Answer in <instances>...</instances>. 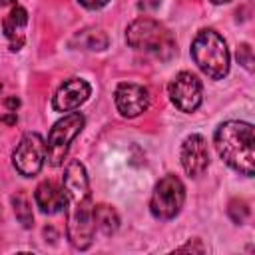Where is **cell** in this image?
Returning a JSON list of instances; mask_svg holds the SVG:
<instances>
[{"mask_svg": "<svg viewBox=\"0 0 255 255\" xmlns=\"http://www.w3.org/2000/svg\"><path fill=\"white\" fill-rule=\"evenodd\" d=\"M64 209H66V233L74 249H88L94 241V201L90 195V183L86 167L80 161H70L62 179Z\"/></svg>", "mask_w": 255, "mask_h": 255, "instance_id": "obj_1", "label": "cell"}, {"mask_svg": "<svg viewBox=\"0 0 255 255\" xmlns=\"http://www.w3.org/2000/svg\"><path fill=\"white\" fill-rule=\"evenodd\" d=\"M215 149L221 155V159L233 167L235 171L251 177L253 175V165H255V155H253V143H255V133L253 126L247 122L239 120H229L223 122L215 129Z\"/></svg>", "mask_w": 255, "mask_h": 255, "instance_id": "obj_2", "label": "cell"}, {"mask_svg": "<svg viewBox=\"0 0 255 255\" xmlns=\"http://www.w3.org/2000/svg\"><path fill=\"white\" fill-rule=\"evenodd\" d=\"M126 40L133 50L151 54L159 60H167L175 52V40L171 32L151 18L133 20L126 30Z\"/></svg>", "mask_w": 255, "mask_h": 255, "instance_id": "obj_3", "label": "cell"}, {"mask_svg": "<svg viewBox=\"0 0 255 255\" xmlns=\"http://www.w3.org/2000/svg\"><path fill=\"white\" fill-rule=\"evenodd\" d=\"M191 58L197 68L211 80H221L229 72V50L215 30H201L193 38Z\"/></svg>", "mask_w": 255, "mask_h": 255, "instance_id": "obj_4", "label": "cell"}, {"mask_svg": "<svg viewBox=\"0 0 255 255\" xmlns=\"http://www.w3.org/2000/svg\"><path fill=\"white\" fill-rule=\"evenodd\" d=\"M84 124H86V118L80 112H70L52 126L46 141V159L50 165H60L64 161L70 149V143L82 131Z\"/></svg>", "mask_w": 255, "mask_h": 255, "instance_id": "obj_5", "label": "cell"}, {"mask_svg": "<svg viewBox=\"0 0 255 255\" xmlns=\"http://www.w3.org/2000/svg\"><path fill=\"white\" fill-rule=\"evenodd\" d=\"M185 201V187L177 175H165L155 183V189L151 193L149 209L155 219H173Z\"/></svg>", "mask_w": 255, "mask_h": 255, "instance_id": "obj_6", "label": "cell"}, {"mask_svg": "<svg viewBox=\"0 0 255 255\" xmlns=\"http://www.w3.org/2000/svg\"><path fill=\"white\" fill-rule=\"evenodd\" d=\"M46 161V141L40 133L28 131L22 135L18 141L14 153H12V163L16 171L24 177H34Z\"/></svg>", "mask_w": 255, "mask_h": 255, "instance_id": "obj_7", "label": "cell"}, {"mask_svg": "<svg viewBox=\"0 0 255 255\" xmlns=\"http://www.w3.org/2000/svg\"><path fill=\"white\" fill-rule=\"evenodd\" d=\"M167 94L181 112H195L203 100L201 80L191 72H179L167 86Z\"/></svg>", "mask_w": 255, "mask_h": 255, "instance_id": "obj_8", "label": "cell"}, {"mask_svg": "<svg viewBox=\"0 0 255 255\" xmlns=\"http://www.w3.org/2000/svg\"><path fill=\"white\" fill-rule=\"evenodd\" d=\"M116 108L124 118H135L149 108V92L147 88L131 82H124L116 88L114 94Z\"/></svg>", "mask_w": 255, "mask_h": 255, "instance_id": "obj_9", "label": "cell"}, {"mask_svg": "<svg viewBox=\"0 0 255 255\" xmlns=\"http://www.w3.org/2000/svg\"><path fill=\"white\" fill-rule=\"evenodd\" d=\"M181 165L189 177H199L207 169L209 163V151H207V141L199 133H191L183 139L181 143Z\"/></svg>", "mask_w": 255, "mask_h": 255, "instance_id": "obj_10", "label": "cell"}, {"mask_svg": "<svg viewBox=\"0 0 255 255\" xmlns=\"http://www.w3.org/2000/svg\"><path fill=\"white\" fill-rule=\"evenodd\" d=\"M90 84L82 78H70L66 80L52 98V108L56 112H74L90 98Z\"/></svg>", "mask_w": 255, "mask_h": 255, "instance_id": "obj_11", "label": "cell"}, {"mask_svg": "<svg viewBox=\"0 0 255 255\" xmlns=\"http://www.w3.org/2000/svg\"><path fill=\"white\" fill-rule=\"evenodd\" d=\"M26 24H28L26 8L14 4L10 8V12L6 14V18L2 20V30H4V36H6L12 52H18L24 46V42H26V34H24Z\"/></svg>", "mask_w": 255, "mask_h": 255, "instance_id": "obj_12", "label": "cell"}, {"mask_svg": "<svg viewBox=\"0 0 255 255\" xmlns=\"http://www.w3.org/2000/svg\"><path fill=\"white\" fill-rule=\"evenodd\" d=\"M34 201L42 213H48V215L60 213L64 209V189L54 181H42L36 187Z\"/></svg>", "mask_w": 255, "mask_h": 255, "instance_id": "obj_13", "label": "cell"}, {"mask_svg": "<svg viewBox=\"0 0 255 255\" xmlns=\"http://www.w3.org/2000/svg\"><path fill=\"white\" fill-rule=\"evenodd\" d=\"M94 225L102 233L112 235L120 227V217L110 205H94Z\"/></svg>", "mask_w": 255, "mask_h": 255, "instance_id": "obj_14", "label": "cell"}, {"mask_svg": "<svg viewBox=\"0 0 255 255\" xmlns=\"http://www.w3.org/2000/svg\"><path fill=\"white\" fill-rule=\"evenodd\" d=\"M18 108H20V100L14 94H6L4 86L0 84V124L12 126L18 122Z\"/></svg>", "mask_w": 255, "mask_h": 255, "instance_id": "obj_15", "label": "cell"}, {"mask_svg": "<svg viewBox=\"0 0 255 255\" xmlns=\"http://www.w3.org/2000/svg\"><path fill=\"white\" fill-rule=\"evenodd\" d=\"M74 42L80 44V48H86V50H104L108 46V36L102 32V30H82L80 34H76Z\"/></svg>", "mask_w": 255, "mask_h": 255, "instance_id": "obj_16", "label": "cell"}, {"mask_svg": "<svg viewBox=\"0 0 255 255\" xmlns=\"http://www.w3.org/2000/svg\"><path fill=\"white\" fill-rule=\"evenodd\" d=\"M12 205H14V213H16V217L20 219V223H22L24 227H32L34 217H32V207H30L28 197H26L24 193H16V195L12 197Z\"/></svg>", "mask_w": 255, "mask_h": 255, "instance_id": "obj_17", "label": "cell"}, {"mask_svg": "<svg viewBox=\"0 0 255 255\" xmlns=\"http://www.w3.org/2000/svg\"><path fill=\"white\" fill-rule=\"evenodd\" d=\"M237 60H239V64H243L247 70H251V48H249V44H241V48L237 50Z\"/></svg>", "mask_w": 255, "mask_h": 255, "instance_id": "obj_18", "label": "cell"}, {"mask_svg": "<svg viewBox=\"0 0 255 255\" xmlns=\"http://www.w3.org/2000/svg\"><path fill=\"white\" fill-rule=\"evenodd\" d=\"M108 2H110V0H80V4H82V6H86V8H90V10L104 8Z\"/></svg>", "mask_w": 255, "mask_h": 255, "instance_id": "obj_19", "label": "cell"}, {"mask_svg": "<svg viewBox=\"0 0 255 255\" xmlns=\"http://www.w3.org/2000/svg\"><path fill=\"white\" fill-rule=\"evenodd\" d=\"M215 4H225V2H231V0H213Z\"/></svg>", "mask_w": 255, "mask_h": 255, "instance_id": "obj_20", "label": "cell"}]
</instances>
